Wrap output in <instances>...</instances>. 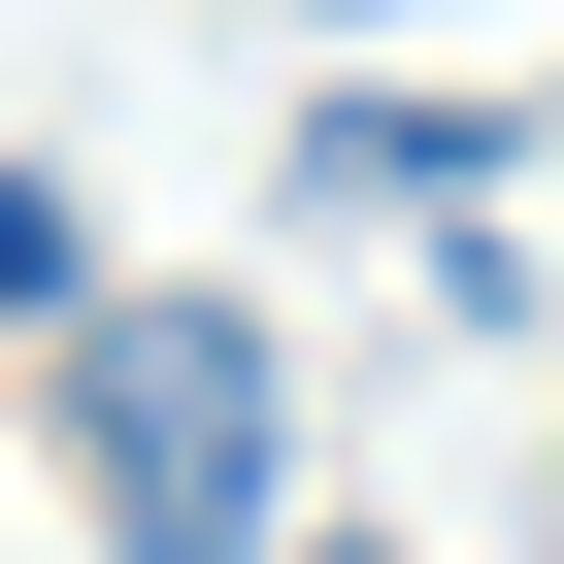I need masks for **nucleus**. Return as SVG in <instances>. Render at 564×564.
Listing matches in <instances>:
<instances>
[{
    "mask_svg": "<svg viewBox=\"0 0 564 564\" xmlns=\"http://www.w3.org/2000/svg\"><path fill=\"white\" fill-rule=\"evenodd\" d=\"M67 498H100V564H265V498H300L265 300H67Z\"/></svg>",
    "mask_w": 564,
    "mask_h": 564,
    "instance_id": "nucleus-1",
    "label": "nucleus"
},
{
    "mask_svg": "<svg viewBox=\"0 0 564 564\" xmlns=\"http://www.w3.org/2000/svg\"><path fill=\"white\" fill-rule=\"evenodd\" d=\"M465 166H498L465 100H333V133H300V199H333V232H366V199H465Z\"/></svg>",
    "mask_w": 564,
    "mask_h": 564,
    "instance_id": "nucleus-2",
    "label": "nucleus"
},
{
    "mask_svg": "<svg viewBox=\"0 0 564 564\" xmlns=\"http://www.w3.org/2000/svg\"><path fill=\"white\" fill-rule=\"evenodd\" d=\"M67 300H100V199H67V166H0V333H67Z\"/></svg>",
    "mask_w": 564,
    "mask_h": 564,
    "instance_id": "nucleus-3",
    "label": "nucleus"
},
{
    "mask_svg": "<svg viewBox=\"0 0 564 564\" xmlns=\"http://www.w3.org/2000/svg\"><path fill=\"white\" fill-rule=\"evenodd\" d=\"M333 34H432V0H333Z\"/></svg>",
    "mask_w": 564,
    "mask_h": 564,
    "instance_id": "nucleus-4",
    "label": "nucleus"
}]
</instances>
